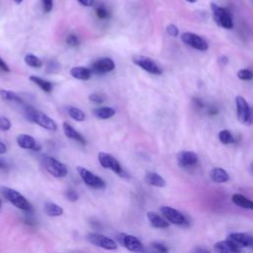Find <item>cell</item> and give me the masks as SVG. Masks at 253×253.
<instances>
[{
    "mask_svg": "<svg viewBox=\"0 0 253 253\" xmlns=\"http://www.w3.org/2000/svg\"><path fill=\"white\" fill-rule=\"evenodd\" d=\"M25 117L29 122L35 123L38 126H42V127H43L47 130L54 131V130L57 129V125L54 122V120L49 118L44 113H42L41 111H38V110H36L32 107H26Z\"/></svg>",
    "mask_w": 253,
    "mask_h": 253,
    "instance_id": "6da1fadb",
    "label": "cell"
},
{
    "mask_svg": "<svg viewBox=\"0 0 253 253\" xmlns=\"http://www.w3.org/2000/svg\"><path fill=\"white\" fill-rule=\"evenodd\" d=\"M1 193L3 197L17 209L26 212H31L33 211L30 202L18 191L9 187H1Z\"/></svg>",
    "mask_w": 253,
    "mask_h": 253,
    "instance_id": "7a4b0ae2",
    "label": "cell"
},
{
    "mask_svg": "<svg viewBox=\"0 0 253 253\" xmlns=\"http://www.w3.org/2000/svg\"><path fill=\"white\" fill-rule=\"evenodd\" d=\"M42 164L43 168L53 177L55 178H63L68 174L67 167L64 163L60 162L56 158L49 156V155H43L42 158Z\"/></svg>",
    "mask_w": 253,
    "mask_h": 253,
    "instance_id": "3957f363",
    "label": "cell"
},
{
    "mask_svg": "<svg viewBox=\"0 0 253 253\" xmlns=\"http://www.w3.org/2000/svg\"><path fill=\"white\" fill-rule=\"evenodd\" d=\"M211 9L212 12V18L217 26L223 29H232L233 28V21L231 13L223 7L218 6L217 4L211 2Z\"/></svg>",
    "mask_w": 253,
    "mask_h": 253,
    "instance_id": "277c9868",
    "label": "cell"
},
{
    "mask_svg": "<svg viewBox=\"0 0 253 253\" xmlns=\"http://www.w3.org/2000/svg\"><path fill=\"white\" fill-rule=\"evenodd\" d=\"M98 160L101 166L105 169H110L114 173H116L118 176L126 178L128 177L127 173L123 169L120 162L115 158L112 154L106 153V152H99L98 153Z\"/></svg>",
    "mask_w": 253,
    "mask_h": 253,
    "instance_id": "5b68a950",
    "label": "cell"
},
{
    "mask_svg": "<svg viewBox=\"0 0 253 253\" xmlns=\"http://www.w3.org/2000/svg\"><path fill=\"white\" fill-rule=\"evenodd\" d=\"M77 172H78L80 178L82 179V181L88 187H90L92 189H96V190H101L106 187L105 181L101 177H99L96 174H94L93 172L89 171L88 169H86L82 166H78Z\"/></svg>",
    "mask_w": 253,
    "mask_h": 253,
    "instance_id": "8992f818",
    "label": "cell"
},
{
    "mask_svg": "<svg viewBox=\"0 0 253 253\" xmlns=\"http://www.w3.org/2000/svg\"><path fill=\"white\" fill-rule=\"evenodd\" d=\"M86 238L91 244L106 250H116L118 248V244L114 239L98 232H90L86 235Z\"/></svg>",
    "mask_w": 253,
    "mask_h": 253,
    "instance_id": "52a82bcc",
    "label": "cell"
},
{
    "mask_svg": "<svg viewBox=\"0 0 253 253\" xmlns=\"http://www.w3.org/2000/svg\"><path fill=\"white\" fill-rule=\"evenodd\" d=\"M118 242L123 245L126 249L133 253H142L143 245L141 241L133 235L127 233H119L117 235Z\"/></svg>",
    "mask_w": 253,
    "mask_h": 253,
    "instance_id": "ba28073f",
    "label": "cell"
},
{
    "mask_svg": "<svg viewBox=\"0 0 253 253\" xmlns=\"http://www.w3.org/2000/svg\"><path fill=\"white\" fill-rule=\"evenodd\" d=\"M132 62L148 73H151L154 75L162 74V69L160 68V66L150 57H147L144 55H133Z\"/></svg>",
    "mask_w": 253,
    "mask_h": 253,
    "instance_id": "9c48e42d",
    "label": "cell"
},
{
    "mask_svg": "<svg viewBox=\"0 0 253 253\" xmlns=\"http://www.w3.org/2000/svg\"><path fill=\"white\" fill-rule=\"evenodd\" d=\"M160 211H161L162 215L164 216V218L168 222L176 224V225H180V226L188 225V220H187L186 216L178 210L171 208V207L163 206L160 208Z\"/></svg>",
    "mask_w": 253,
    "mask_h": 253,
    "instance_id": "30bf717a",
    "label": "cell"
},
{
    "mask_svg": "<svg viewBox=\"0 0 253 253\" xmlns=\"http://www.w3.org/2000/svg\"><path fill=\"white\" fill-rule=\"evenodd\" d=\"M181 40L184 43H186L198 50L205 51L209 48V44H208L207 41L205 39H203L202 37H200L199 35L194 34V33H190V32L183 33L181 36Z\"/></svg>",
    "mask_w": 253,
    "mask_h": 253,
    "instance_id": "8fae6325",
    "label": "cell"
},
{
    "mask_svg": "<svg viewBox=\"0 0 253 253\" xmlns=\"http://www.w3.org/2000/svg\"><path fill=\"white\" fill-rule=\"evenodd\" d=\"M115 67L116 64L111 57H100L92 62L91 71L96 74H106L113 71Z\"/></svg>",
    "mask_w": 253,
    "mask_h": 253,
    "instance_id": "7c38bea8",
    "label": "cell"
},
{
    "mask_svg": "<svg viewBox=\"0 0 253 253\" xmlns=\"http://www.w3.org/2000/svg\"><path fill=\"white\" fill-rule=\"evenodd\" d=\"M17 144L23 149L34 151H40L42 149L41 144L35 139V137L27 133H22L17 136Z\"/></svg>",
    "mask_w": 253,
    "mask_h": 253,
    "instance_id": "4fadbf2b",
    "label": "cell"
},
{
    "mask_svg": "<svg viewBox=\"0 0 253 253\" xmlns=\"http://www.w3.org/2000/svg\"><path fill=\"white\" fill-rule=\"evenodd\" d=\"M228 239L231 240L239 248L252 247L253 246V236L244 232H232L228 235Z\"/></svg>",
    "mask_w": 253,
    "mask_h": 253,
    "instance_id": "5bb4252c",
    "label": "cell"
},
{
    "mask_svg": "<svg viewBox=\"0 0 253 253\" xmlns=\"http://www.w3.org/2000/svg\"><path fill=\"white\" fill-rule=\"evenodd\" d=\"M235 104H236V112H237V119L240 123L246 124L247 118L249 115L250 107L246 100L242 96H237L235 98Z\"/></svg>",
    "mask_w": 253,
    "mask_h": 253,
    "instance_id": "9a60e30c",
    "label": "cell"
},
{
    "mask_svg": "<svg viewBox=\"0 0 253 253\" xmlns=\"http://www.w3.org/2000/svg\"><path fill=\"white\" fill-rule=\"evenodd\" d=\"M177 162L182 167L194 166L198 162V155L193 151L182 150L177 154Z\"/></svg>",
    "mask_w": 253,
    "mask_h": 253,
    "instance_id": "2e32d148",
    "label": "cell"
},
{
    "mask_svg": "<svg viewBox=\"0 0 253 253\" xmlns=\"http://www.w3.org/2000/svg\"><path fill=\"white\" fill-rule=\"evenodd\" d=\"M213 249L215 253H240L241 251V248L235 245L228 238L216 242L213 246Z\"/></svg>",
    "mask_w": 253,
    "mask_h": 253,
    "instance_id": "e0dca14e",
    "label": "cell"
},
{
    "mask_svg": "<svg viewBox=\"0 0 253 253\" xmlns=\"http://www.w3.org/2000/svg\"><path fill=\"white\" fill-rule=\"evenodd\" d=\"M62 129H63V132H64V134L67 138H69L71 140H74V141L80 143L81 145H86V139L84 138V136L80 132H78L67 122H64L62 124Z\"/></svg>",
    "mask_w": 253,
    "mask_h": 253,
    "instance_id": "ac0fdd59",
    "label": "cell"
},
{
    "mask_svg": "<svg viewBox=\"0 0 253 253\" xmlns=\"http://www.w3.org/2000/svg\"><path fill=\"white\" fill-rule=\"evenodd\" d=\"M70 75L78 80H89L92 76V71L90 68L85 66H74L70 69Z\"/></svg>",
    "mask_w": 253,
    "mask_h": 253,
    "instance_id": "d6986e66",
    "label": "cell"
},
{
    "mask_svg": "<svg viewBox=\"0 0 253 253\" xmlns=\"http://www.w3.org/2000/svg\"><path fill=\"white\" fill-rule=\"evenodd\" d=\"M144 180L148 185L153 187L162 188L166 185V181L164 180V178L156 172H147L144 177Z\"/></svg>",
    "mask_w": 253,
    "mask_h": 253,
    "instance_id": "ffe728a7",
    "label": "cell"
},
{
    "mask_svg": "<svg viewBox=\"0 0 253 253\" xmlns=\"http://www.w3.org/2000/svg\"><path fill=\"white\" fill-rule=\"evenodd\" d=\"M147 218H148L150 224L155 228L163 229V228H167L169 226V222L165 218H163L162 216L157 214L156 212H153V211L147 212Z\"/></svg>",
    "mask_w": 253,
    "mask_h": 253,
    "instance_id": "44dd1931",
    "label": "cell"
},
{
    "mask_svg": "<svg viewBox=\"0 0 253 253\" xmlns=\"http://www.w3.org/2000/svg\"><path fill=\"white\" fill-rule=\"evenodd\" d=\"M115 114H116V110L112 107H107V106L97 107L93 110L94 117H96L97 119H100V120L110 119V118L114 117Z\"/></svg>",
    "mask_w": 253,
    "mask_h": 253,
    "instance_id": "7402d4cb",
    "label": "cell"
},
{
    "mask_svg": "<svg viewBox=\"0 0 253 253\" xmlns=\"http://www.w3.org/2000/svg\"><path fill=\"white\" fill-rule=\"evenodd\" d=\"M210 176H211V181H213L214 183H217V184H221V183H225L229 180V175L228 173L222 169V168H219V167H216V168H213L211 173H210Z\"/></svg>",
    "mask_w": 253,
    "mask_h": 253,
    "instance_id": "603a6c76",
    "label": "cell"
},
{
    "mask_svg": "<svg viewBox=\"0 0 253 253\" xmlns=\"http://www.w3.org/2000/svg\"><path fill=\"white\" fill-rule=\"evenodd\" d=\"M231 201L234 205L238 206L239 208L245 210H253V201H251L250 199L246 198L241 194H234L231 198Z\"/></svg>",
    "mask_w": 253,
    "mask_h": 253,
    "instance_id": "cb8c5ba5",
    "label": "cell"
},
{
    "mask_svg": "<svg viewBox=\"0 0 253 253\" xmlns=\"http://www.w3.org/2000/svg\"><path fill=\"white\" fill-rule=\"evenodd\" d=\"M43 211L46 215L51 217H56L63 214V209L53 202H46L43 206Z\"/></svg>",
    "mask_w": 253,
    "mask_h": 253,
    "instance_id": "d4e9b609",
    "label": "cell"
},
{
    "mask_svg": "<svg viewBox=\"0 0 253 253\" xmlns=\"http://www.w3.org/2000/svg\"><path fill=\"white\" fill-rule=\"evenodd\" d=\"M30 81H32L33 83H35L36 85H38L43 92L45 93H50L52 91V83L46 79H43L42 77H39V76H36V75H31L29 77Z\"/></svg>",
    "mask_w": 253,
    "mask_h": 253,
    "instance_id": "484cf974",
    "label": "cell"
},
{
    "mask_svg": "<svg viewBox=\"0 0 253 253\" xmlns=\"http://www.w3.org/2000/svg\"><path fill=\"white\" fill-rule=\"evenodd\" d=\"M67 114H68V116L72 120H74L76 122H83V121L86 120L85 113L82 110H80L79 108H77V107L69 106L67 108Z\"/></svg>",
    "mask_w": 253,
    "mask_h": 253,
    "instance_id": "4316f807",
    "label": "cell"
},
{
    "mask_svg": "<svg viewBox=\"0 0 253 253\" xmlns=\"http://www.w3.org/2000/svg\"><path fill=\"white\" fill-rule=\"evenodd\" d=\"M0 98L5 101L22 103V99L15 92L7 89H0Z\"/></svg>",
    "mask_w": 253,
    "mask_h": 253,
    "instance_id": "83f0119b",
    "label": "cell"
},
{
    "mask_svg": "<svg viewBox=\"0 0 253 253\" xmlns=\"http://www.w3.org/2000/svg\"><path fill=\"white\" fill-rule=\"evenodd\" d=\"M24 61L28 66L33 68H40L42 66V60L39 56L32 53L27 54L24 58Z\"/></svg>",
    "mask_w": 253,
    "mask_h": 253,
    "instance_id": "f1b7e54d",
    "label": "cell"
},
{
    "mask_svg": "<svg viewBox=\"0 0 253 253\" xmlns=\"http://www.w3.org/2000/svg\"><path fill=\"white\" fill-rule=\"evenodd\" d=\"M218 139L223 144H230L235 141L234 136L228 129H222L218 132Z\"/></svg>",
    "mask_w": 253,
    "mask_h": 253,
    "instance_id": "f546056e",
    "label": "cell"
},
{
    "mask_svg": "<svg viewBox=\"0 0 253 253\" xmlns=\"http://www.w3.org/2000/svg\"><path fill=\"white\" fill-rule=\"evenodd\" d=\"M95 14L97 16V18H99L100 20H107L110 18L111 16V13L110 11L108 10V8L104 5H100V6H97L96 9H95Z\"/></svg>",
    "mask_w": 253,
    "mask_h": 253,
    "instance_id": "4dcf8cb0",
    "label": "cell"
},
{
    "mask_svg": "<svg viewBox=\"0 0 253 253\" xmlns=\"http://www.w3.org/2000/svg\"><path fill=\"white\" fill-rule=\"evenodd\" d=\"M89 100L94 103V104H102L105 102L106 100V96L102 93H98V92H95V93H92L89 95Z\"/></svg>",
    "mask_w": 253,
    "mask_h": 253,
    "instance_id": "1f68e13d",
    "label": "cell"
},
{
    "mask_svg": "<svg viewBox=\"0 0 253 253\" xmlns=\"http://www.w3.org/2000/svg\"><path fill=\"white\" fill-rule=\"evenodd\" d=\"M80 39L78 38L77 35L75 34H69L67 37H66V43L67 45L71 46V47H75V46H78L80 44Z\"/></svg>",
    "mask_w": 253,
    "mask_h": 253,
    "instance_id": "d6a6232c",
    "label": "cell"
},
{
    "mask_svg": "<svg viewBox=\"0 0 253 253\" xmlns=\"http://www.w3.org/2000/svg\"><path fill=\"white\" fill-rule=\"evenodd\" d=\"M237 76L239 79L244 80V81L252 80L253 79V71H251L250 69H240L237 72Z\"/></svg>",
    "mask_w": 253,
    "mask_h": 253,
    "instance_id": "836d02e7",
    "label": "cell"
},
{
    "mask_svg": "<svg viewBox=\"0 0 253 253\" xmlns=\"http://www.w3.org/2000/svg\"><path fill=\"white\" fill-rule=\"evenodd\" d=\"M64 196H65V198H66L68 201H70V202H75V201H77L78 198H79L78 193H77L75 190L70 189V188L65 190Z\"/></svg>",
    "mask_w": 253,
    "mask_h": 253,
    "instance_id": "e575fe53",
    "label": "cell"
},
{
    "mask_svg": "<svg viewBox=\"0 0 253 253\" xmlns=\"http://www.w3.org/2000/svg\"><path fill=\"white\" fill-rule=\"evenodd\" d=\"M12 126V124H11V121L7 118V117H0V129L3 130V131H7L11 128Z\"/></svg>",
    "mask_w": 253,
    "mask_h": 253,
    "instance_id": "d590c367",
    "label": "cell"
},
{
    "mask_svg": "<svg viewBox=\"0 0 253 253\" xmlns=\"http://www.w3.org/2000/svg\"><path fill=\"white\" fill-rule=\"evenodd\" d=\"M151 246L155 252H158V253H167L168 252V248L166 247V245H164L160 242H153L151 244Z\"/></svg>",
    "mask_w": 253,
    "mask_h": 253,
    "instance_id": "8d00e7d4",
    "label": "cell"
},
{
    "mask_svg": "<svg viewBox=\"0 0 253 253\" xmlns=\"http://www.w3.org/2000/svg\"><path fill=\"white\" fill-rule=\"evenodd\" d=\"M44 13H49L53 8V0H41Z\"/></svg>",
    "mask_w": 253,
    "mask_h": 253,
    "instance_id": "74e56055",
    "label": "cell"
},
{
    "mask_svg": "<svg viewBox=\"0 0 253 253\" xmlns=\"http://www.w3.org/2000/svg\"><path fill=\"white\" fill-rule=\"evenodd\" d=\"M166 32L171 37H177L179 35V30H178V28L174 24H169L166 27Z\"/></svg>",
    "mask_w": 253,
    "mask_h": 253,
    "instance_id": "f35d334b",
    "label": "cell"
},
{
    "mask_svg": "<svg viewBox=\"0 0 253 253\" xmlns=\"http://www.w3.org/2000/svg\"><path fill=\"white\" fill-rule=\"evenodd\" d=\"M0 69L2 71H5V72H10L9 65L5 62V60L2 57H0Z\"/></svg>",
    "mask_w": 253,
    "mask_h": 253,
    "instance_id": "ab89813d",
    "label": "cell"
},
{
    "mask_svg": "<svg viewBox=\"0 0 253 253\" xmlns=\"http://www.w3.org/2000/svg\"><path fill=\"white\" fill-rule=\"evenodd\" d=\"M82 6L91 7L94 4V0H77Z\"/></svg>",
    "mask_w": 253,
    "mask_h": 253,
    "instance_id": "60d3db41",
    "label": "cell"
},
{
    "mask_svg": "<svg viewBox=\"0 0 253 253\" xmlns=\"http://www.w3.org/2000/svg\"><path fill=\"white\" fill-rule=\"evenodd\" d=\"M246 124H247V125H252V124H253V108H250V111H249V115H248Z\"/></svg>",
    "mask_w": 253,
    "mask_h": 253,
    "instance_id": "b9f144b4",
    "label": "cell"
},
{
    "mask_svg": "<svg viewBox=\"0 0 253 253\" xmlns=\"http://www.w3.org/2000/svg\"><path fill=\"white\" fill-rule=\"evenodd\" d=\"M195 253H211V252L204 247H197L195 249Z\"/></svg>",
    "mask_w": 253,
    "mask_h": 253,
    "instance_id": "7bdbcfd3",
    "label": "cell"
},
{
    "mask_svg": "<svg viewBox=\"0 0 253 253\" xmlns=\"http://www.w3.org/2000/svg\"><path fill=\"white\" fill-rule=\"evenodd\" d=\"M7 152V146L4 142L0 141V154H4Z\"/></svg>",
    "mask_w": 253,
    "mask_h": 253,
    "instance_id": "ee69618b",
    "label": "cell"
},
{
    "mask_svg": "<svg viewBox=\"0 0 253 253\" xmlns=\"http://www.w3.org/2000/svg\"><path fill=\"white\" fill-rule=\"evenodd\" d=\"M219 61H220V63H221V65H224V64H226L227 63V58L225 57V56H221V57H219Z\"/></svg>",
    "mask_w": 253,
    "mask_h": 253,
    "instance_id": "f6af8a7d",
    "label": "cell"
},
{
    "mask_svg": "<svg viewBox=\"0 0 253 253\" xmlns=\"http://www.w3.org/2000/svg\"><path fill=\"white\" fill-rule=\"evenodd\" d=\"M6 167V163L0 159V169H4Z\"/></svg>",
    "mask_w": 253,
    "mask_h": 253,
    "instance_id": "bcb514c9",
    "label": "cell"
},
{
    "mask_svg": "<svg viewBox=\"0 0 253 253\" xmlns=\"http://www.w3.org/2000/svg\"><path fill=\"white\" fill-rule=\"evenodd\" d=\"M13 1H14L16 4H21L24 0H13Z\"/></svg>",
    "mask_w": 253,
    "mask_h": 253,
    "instance_id": "7dc6e473",
    "label": "cell"
},
{
    "mask_svg": "<svg viewBox=\"0 0 253 253\" xmlns=\"http://www.w3.org/2000/svg\"><path fill=\"white\" fill-rule=\"evenodd\" d=\"M187 2H189V3H195V2H197V0H186Z\"/></svg>",
    "mask_w": 253,
    "mask_h": 253,
    "instance_id": "c3c4849f",
    "label": "cell"
},
{
    "mask_svg": "<svg viewBox=\"0 0 253 253\" xmlns=\"http://www.w3.org/2000/svg\"><path fill=\"white\" fill-rule=\"evenodd\" d=\"M143 253H158V252H155V251H154V252H143Z\"/></svg>",
    "mask_w": 253,
    "mask_h": 253,
    "instance_id": "681fc988",
    "label": "cell"
},
{
    "mask_svg": "<svg viewBox=\"0 0 253 253\" xmlns=\"http://www.w3.org/2000/svg\"><path fill=\"white\" fill-rule=\"evenodd\" d=\"M1 206H2V204H1V200H0V209H1Z\"/></svg>",
    "mask_w": 253,
    "mask_h": 253,
    "instance_id": "f907efd6",
    "label": "cell"
},
{
    "mask_svg": "<svg viewBox=\"0 0 253 253\" xmlns=\"http://www.w3.org/2000/svg\"><path fill=\"white\" fill-rule=\"evenodd\" d=\"M252 248H253V246H252Z\"/></svg>",
    "mask_w": 253,
    "mask_h": 253,
    "instance_id": "816d5d0a",
    "label": "cell"
}]
</instances>
